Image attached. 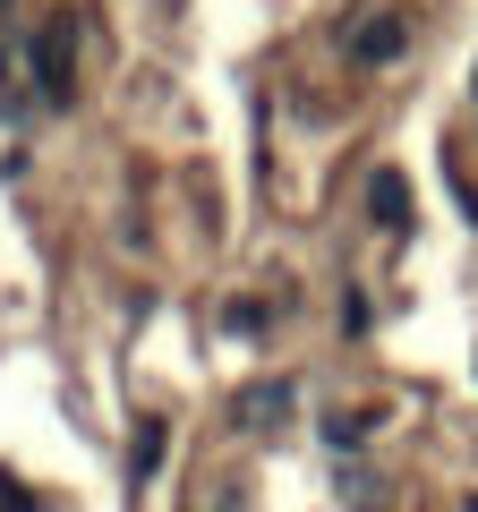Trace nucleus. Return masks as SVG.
Segmentation results:
<instances>
[{
	"mask_svg": "<svg viewBox=\"0 0 478 512\" xmlns=\"http://www.w3.org/2000/svg\"><path fill=\"white\" fill-rule=\"evenodd\" d=\"M402 43H410V18H402V9H359V18L342 26V60H350V69H393Z\"/></svg>",
	"mask_w": 478,
	"mask_h": 512,
	"instance_id": "nucleus-1",
	"label": "nucleus"
},
{
	"mask_svg": "<svg viewBox=\"0 0 478 512\" xmlns=\"http://www.w3.org/2000/svg\"><path fill=\"white\" fill-rule=\"evenodd\" d=\"M69 52H77V35H69V18H52L35 35V86H43V103H69V86H77V69H69Z\"/></svg>",
	"mask_w": 478,
	"mask_h": 512,
	"instance_id": "nucleus-2",
	"label": "nucleus"
},
{
	"mask_svg": "<svg viewBox=\"0 0 478 512\" xmlns=\"http://www.w3.org/2000/svg\"><path fill=\"white\" fill-rule=\"evenodd\" d=\"M368 197H376L368 214L385 222V231H402V222H410V188H402V171H376V188H368Z\"/></svg>",
	"mask_w": 478,
	"mask_h": 512,
	"instance_id": "nucleus-3",
	"label": "nucleus"
},
{
	"mask_svg": "<svg viewBox=\"0 0 478 512\" xmlns=\"http://www.w3.org/2000/svg\"><path fill=\"white\" fill-rule=\"evenodd\" d=\"M239 402H248V410H239V419H248V427H265V419L282 427V410H291V384H248Z\"/></svg>",
	"mask_w": 478,
	"mask_h": 512,
	"instance_id": "nucleus-4",
	"label": "nucleus"
},
{
	"mask_svg": "<svg viewBox=\"0 0 478 512\" xmlns=\"http://www.w3.org/2000/svg\"><path fill=\"white\" fill-rule=\"evenodd\" d=\"M257 325H265V308H257V299H239V308H231V333H239V342H257Z\"/></svg>",
	"mask_w": 478,
	"mask_h": 512,
	"instance_id": "nucleus-5",
	"label": "nucleus"
},
{
	"mask_svg": "<svg viewBox=\"0 0 478 512\" xmlns=\"http://www.w3.org/2000/svg\"><path fill=\"white\" fill-rule=\"evenodd\" d=\"M154 453H163V427L146 419V436H137V478H154Z\"/></svg>",
	"mask_w": 478,
	"mask_h": 512,
	"instance_id": "nucleus-6",
	"label": "nucleus"
}]
</instances>
